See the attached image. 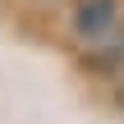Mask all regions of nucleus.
I'll list each match as a JSON object with an SVG mask.
<instances>
[{"label": "nucleus", "instance_id": "nucleus-1", "mask_svg": "<svg viewBox=\"0 0 124 124\" xmlns=\"http://www.w3.org/2000/svg\"><path fill=\"white\" fill-rule=\"evenodd\" d=\"M69 28L83 46H101L124 28V9H120V0H78Z\"/></svg>", "mask_w": 124, "mask_h": 124}, {"label": "nucleus", "instance_id": "nucleus-2", "mask_svg": "<svg viewBox=\"0 0 124 124\" xmlns=\"http://www.w3.org/2000/svg\"><path fill=\"white\" fill-rule=\"evenodd\" d=\"M120 64H124V41H120Z\"/></svg>", "mask_w": 124, "mask_h": 124}]
</instances>
